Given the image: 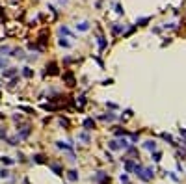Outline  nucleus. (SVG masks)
<instances>
[{
    "label": "nucleus",
    "instance_id": "1",
    "mask_svg": "<svg viewBox=\"0 0 186 184\" xmlns=\"http://www.w3.org/2000/svg\"><path fill=\"white\" fill-rule=\"evenodd\" d=\"M76 30H82V32L90 30V23H80V24H76Z\"/></svg>",
    "mask_w": 186,
    "mask_h": 184
},
{
    "label": "nucleus",
    "instance_id": "2",
    "mask_svg": "<svg viewBox=\"0 0 186 184\" xmlns=\"http://www.w3.org/2000/svg\"><path fill=\"white\" fill-rule=\"evenodd\" d=\"M145 149L155 151V149H156V143H155V142H145Z\"/></svg>",
    "mask_w": 186,
    "mask_h": 184
},
{
    "label": "nucleus",
    "instance_id": "3",
    "mask_svg": "<svg viewBox=\"0 0 186 184\" xmlns=\"http://www.w3.org/2000/svg\"><path fill=\"white\" fill-rule=\"evenodd\" d=\"M69 179H71V180H76V179H78V175H76V171H69Z\"/></svg>",
    "mask_w": 186,
    "mask_h": 184
},
{
    "label": "nucleus",
    "instance_id": "4",
    "mask_svg": "<svg viewBox=\"0 0 186 184\" xmlns=\"http://www.w3.org/2000/svg\"><path fill=\"white\" fill-rule=\"evenodd\" d=\"M84 126H87V130H90V126H93V121H91V119H86V121H84Z\"/></svg>",
    "mask_w": 186,
    "mask_h": 184
}]
</instances>
